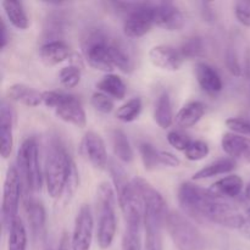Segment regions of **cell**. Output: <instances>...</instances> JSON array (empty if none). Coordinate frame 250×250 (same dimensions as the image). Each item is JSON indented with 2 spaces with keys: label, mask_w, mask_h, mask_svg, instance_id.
Instances as JSON below:
<instances>
[{
  "label": "cell",
  "mask_w": 250,
  "mask_h": 250,
  "mask_svg": "<svg viewBox=\"0 0 250 250\" xmlns=\"http://www.w3.org/2000/svg\"><path fill=\"white\" fill-rule=\"evenodd\" d=\"M221 146L232 159H246L250 163V139L248 137L229 132L222 136Z\"/></svg>",
  "instance_id": "17"
},
{
  "label": "cell",
  "mask_w": 250,
  "mask_h": 250,
  "mask_svg": "<svg viewBox=\"0 0 250 250\" xmlns=\"http://www.w3.org/2000/svg\"><path fill=\"white\" fill-rule=\"evenodd\" d=\"M244 197H246L248 200H250V182L247 185L246 189H244Z\"/></svg>",
  "instance_id": "48"
},
{
  "label": "cell",
  "mask_w": 250,
  "mask_h": 250,
  "mask_svg": "<svg viewBox=\"0 0 250 250\" xmlns=\"http://www.w3.org/2000/svg\"><path fill=\"white\" fill-rule=\"evenodd\" d=\"M122 250H143L141 226H126V231L122 237Z\"/></svg>",
  "instance_id": "32"
},
{
  "label": "cell",
  "mask_w": 250,
  "mask_h": 250,
  "mask_svg": "<svg viewBox=\"0 0 250 250\" xmlns=\"http://www.w3.org/2000/svg\"><path fill=\"white\" fill-rule=\"evenodd\" d=\"M55 114L63 122L73 125L78 128H84L87 125V116L82 103L72 94H65L61 104L55 109Z\"/></svg>",
  "instance_id": "13"
},
{
  "label": "cell",
  "mask_w": 250,
  "mask_h": 250,
  "mask_svg": "<svg viewBox=\"0 0 250 250\" xmlns=\"http://www.w3.org/2000/svg\"><path fill=\"white\" fill-rule=\"evenodd\" d=\"M177 199L183 211L194 219L237 229L243 221L244 215L238 208L192 182H185L178 187Z\"/></svg>",
  "instance_id": "1"
},
{
  "label": "cell",
  "mask_w": 250,
  "mask_h": 250,
  "mask_svg": "<svg viewBox=\"0 0 250 250\" xmlns=\"http://www.w3.org/2000/svg\"><path fill=\"white\" fill-rule=\"evenodd\" d=\"M154 24L166 31H180L186 23L185 15L172 2H156L153 6Z\"/></svg>",
  "instance_id": "11"
},
{
  "label": "cell",
  "mask_w": 250,
  "mask_h": 250,
  "mask_svg": "<svg viewBox=\"0 0 250 250\" xmlns=\"http://www.w3.org/2000/svg\"><path fill=\"white\" fill-rule=\"evenodd\" d=\"M21 175L15 166L7 168L6 176L4 181V189H2V203H1V224L2 229L9 231L12 222L17 219L19 212L20 199H21L22 188H23Z\"/></svg>",
  "instance_id": "8"
},
{
  "label": "cell",
  "mask_w": 250,
  "mask_h": 250,
  "mask_svg": "<svg viewBox=\"0 0 250 250\" xmlns=\"http://www.w3.org/2000/svg\"><path fill=\"white\" fill-rule=\"evenodd\" d=\"M42 62L45 66H56L70 59V46L62 41H53L44 44L39 50Z\"/></svg>",
  "instance_id": "19"
},
{
  "label": "cell",
  "mask_w": 250,
  "mask_h": 250,
  "mask_svg": "<svg viewBox=\"0 0 250 250\" xmlns=\"http://www.w3.org/2000/svg\"><path fill=\"white\" fill-rule=\"evenodd\" d=\"M81 77H82V70L72 65L61 68L59 72V80H60L61 85L68 88V89L78 85V83L81 82Z\"/></svg>",
  "instance_id": "33"
},
{
  "label": "cell",
  "mask_w": 250,
  "mask_h": 250,
  "mask_svg": "<svg viewBox=\"0 0 250 250\" xmlns=\"http://www.w3.org/2000/svg\"><path fill=\"white\" fill-rule=\"evenodd\" d=\"M165 229L178 250H207V239L202 232L182 214L168 211Z\"/></svg>",
  "instance_id": "5"
},
{
  "label": "cell",
  "mask_w": 250,
  "mask_h": 250,
  "mask_svg": "<svg viewBox=\"0 0 250 250\" xmlns=\"http://www.w3.org/2000/svg\"><path fill=\"white\" fill-rule=\"evenodd\" d=\"M226 62H227V67H229V70L231 71L232 75L234 76L241 75V66H239L238 59L236 58V55H234L231 50L227 53Z\"/></svg>",
  "instance_id": "43"
},
{
  "label": "cell",
  "mask_w": 250,
  "mask_h": 250,
  "mask_svg": "<svg viewBox=\"0 0 250 250\" xmlns=\"http://www.w3.org/2000/svg\"><path fill=\"white\" fill-rule=\"evenodd\" d=\"M154 120L156 125L163 129L168 128L175 121L172 111V103H171L170 94L167 92H164L159 95L158 100L155 103V109H154Z\"/></svg>",
  "instance_id": "25"
},
{
  "label": "cell",
  "mask_w": 250,
  "mask_h": 250,
  "mask_svg": "<svg viewBox=\"0 0 250 250\" xmlns=\"http://www.w3.org/2000/svg\"><path fill=\"white\" fill-rule=\"evenodd\" d=\"M142 109H143V103H142L141 98H132L117 109L116 117L117 120L126 122V124L133 122L139 117Z\"/></svg>",
  "instance_id": "30"
},
{
  "label": "cell",
  "mask_w": 250,
  "mask_h": 250,
  "mask_svg": "<svg viewBox=\"0 0 250 250\" xmlns=\"http://www.w3.org/2000/svg\"><path fill=\"white\" fill-rule=\"evenodd\" d=\"M236 168V160L232 158L219 159L216 161H212L209 165L200 168L198 172L193 175V181L207 180V178H212L215 176L226 175V173L232 172Z\"/></svg>",
  "instance_id": "23"
},
{
  "label": "cell",
  "mask_w": 250,
  "mask_h": 250,
  "mask_svg": "<svg viewBox=\"0 0 250 250\" xmlns=\"http://www.w3.org/2000/svg\"><path fill=\"white\" fill-rule=\"evenodd\" d=\"M70 62H71V65H72V66H76V67H78V68H81V70H82L83 61H82V58H81L78 54H76V53L71 54Z\"/></svg>",
  "instance_id": "45"
},
{
  "label": "cell",
  "mask_w": 250,
  "mask_h": 250,
  "mask_svg": "<svg viewBox=\"0 0 250 250\" xmlns=\"http://www.w3.org/2000/svg\"><path fill=\"white\" fill-rule=\"evenodd\" d=\"M139 154H141L142 161H143L144 168L148 171H153L160 165L159 163V150H156L150 143L139 144Z\"/></svg>",
  "instance_id": "31"
},
{
  "label": "cell",
  "mask_w": 250,
  "mask_h": 250,
  "mask_svg": "<svg viewBox=\"0 0 250 250\" xmlns=\"http://www.w3.org/2000/svg\"><path fill=\"white\" fill-rule=\"evenodd\" d=\"M234 15L241 24L250 27V0H239L234 4Z\"/></svg>",
  "instance_id": "39"
},
{
  "label": "cell",
  "mask_w": 250,
  "mask_h": 250,
  "mask_svg": "<svg viewBox=\"0 0 250 250\" xmlns=\"http://www.w3.org/2000/svg\"><path fill=\"white\" fill-rule=\"evenodd\" d=\"M63 97H65V93L55 92V90H45V92H42L43 104L46 107H51V109H56L61 104Z\"/></svg>",
  "instance_id": "40"
},
{
  "label": "cell",
  "mask_w": 250,
  "mask_h": 250,
  "mask_svg": "<svg viewBox=\"0 0 250 250\" xmlns=\"http://www.w3.org/2000/svg\"><path fill=\"white\" fill-rule=\"evenodd\" d=\"M97 88L99 89V92L117 100L124 99L127 93V87L122 78L120 76L114 75V73H107L106 76H104L98 82Z\"/></svg>",
  "instance_id": "26"
},
{
  "label": "cell",
  "mask_w": 250,
  "mask_h": 250,
  "mask_svg": "<svg viewBox=\"0 0 250 250\" xmlns=\"http://www.w3.org/2000/svg\"><path fill=\"white\" fill-rule=\"evenodd\" d=\"M167 142L176 150L185 153L186 149L192 143V139H190V137L188 134L183 133L181 131H171L167 134Z\"/></svg>",
  "instance_id": "37"
},
{
  "label": "cell",
  "mask_w": 250,
  "mask_h": 250,
  "mask_svg": "<svg viewBox=\"0 0 250 250\" xmlns=\"http://www.w3.org/2000/svg\"><path fill=\"white\" fill-rule=\"evenodd\" d=\"M1 37H0V46L4 49L7 44V34H6V26H5L4 21H1Z\"/></svg>",
  "instance_id": "47"
},
{
  "label": "cell",
  "mask_w": 250,
  "mask_h": 250,
  "mask_svg": "<svg viewBox=\"0 0 250 250\" xmlns=\"http://www.w3.org/2000/svg\"><path fill=\"white\" fill-rule=\"evenodd\" d=\"M153 6L154 2L142 1L141 6L126 17L124 22V32L128 38H141L155 26Z\"/></svg>",
  "instance_id": "10"
},
{
  "label": "cell",
  "mask_w": 250,
  "mask_h": 250,
  "mask_svg": "<svg viewBox=\"0 0 250 250\" xmlns=\"http://www.w3.org/2000/svg\"><path fill=\"white\" fill-rule=\"evenodd\" d=\"M26 212L28 217L29 226H31L33 236H41L45 227V210L41 202L33 199V198H27L26 200Z\"/></svg>",
  "instance_id": "24"
},
{
  "label": "cell",
  "mask_w": 250,
  "mask_h": 250,
  "mask_svg": "<svg viewBox=\"0 0 250 250\" xmlns=\"http://www.w3.org/2000/svg\"><path fill=\"white\" fill-rule=\"evenodd\" d=\"M159 163L167 167H178L181 165V160L175 154L165 150H159Z\"/></svg>",
  "instance_id": "41"
},
{
  "label": "cell",
  "mask_w": 250,
  "mask_h": 250,
  "mask_svg": "<svg viewBox=\"0 0 250 250\" xmlns=\"http://www.w3.org/2000/svg\"><path fill=\"white\" fill-rule=\"evenodd\" d=\"M82 149L89 163L98 170H104L107 166V151L102 137L95 132L89 131L84 134Z\"/></svg>",
  "instance_id": "14"
},
{
  "label": "cell",
  "mask_w": 250,
  "mask_h": 250,
  "mask_svg": "<svg viewBox=\"0 0 250 250\" xmlns=\"http://www.w3.org/2000/svg\"><path fill=\"white\" fill-rule=\"evenodd\" d=\"M195 77L200 88L208 94H217L224 88L221 76L209 63L198 62L195 66Z\"/></svg>",
  "instance_id": "16"
},
{
  "label": "cell",
  "mask_w": 250,
  "mask_h": 250,
  "mask_svg": "<svg viewBox=\"0 0 250 250\" xmlns=\"http://www.w3.org/2000/svg\"><path fill=\"white\" fill-rule=\"evenodd\" d=\"M205 114L204 103L199 100L189 102L177 112L175 117V122L181 128H190L195 126L202 120Z\"/></svg>",
  "instance_id": "20"
},
{
  "label": "cell",
  "mask_w": 250,
  "mask_h": 250,
  "mask_svg": "<svg viewBox=\"0 0 250 250\" xmlns=\"http://www.w3.org/2000/svg\"><path fill=\"white\" fill-rule=\"evenodd\" d=\"M181 54L186 59H195L199 58L204 54V44L200 38H189L181 45L180 48Z\"/></svg>",
  "instance_id": "34"
},
{
  "label": "cell",
  "mask_w": 250,
  "mask_h": 250,
  "mask_svg": "<svg viewBox=\"0 0 250 250\" xmlns=\"http://www.w3.org/2000/svg\"><path fill=\"white\" fill-rule=\"evenodd\" d=\"M78 187V171L76 168L75 163H72V166H71L70 176H68L67 186H66V190H67V194L72 195L75 193V190L77 189Z\"/></svg>",
  "instance_id": "42"
},
{
  "label": "cell",
  "mask_w": 250,
  "mask_h": 250,
  "mask_svg": "<svg viewBox=\"0 0 250 250\" xmlns=\"http://www.w3.org/2000/svg\"><path fill=\"white\" fill-rule=\"evenodd\" d=\"M110 55H111L115 68H119L124 73H131L134 70L133 59L119 41L112 39L111 45H110Z\"/></svg>",
  "instance_id": "28"
},
{
  "label": "cell",
  "mask_w": 250,
  "mask_h": 250,
  "mask_svg": "<svg viewBox=\"0 0 250 250\" xmlns=\"http://www.w3.org/2000/svg\"><path fill=\"white\" fill-rule=\"evenodd\" d=\"M243 180L238 175H229L221 180L216 181L210 187V192L224 199L226 198H237L243 190Z\"/></svg>",
  "instance_id": "21"
},
{
  "label": "cell",
  "mask_w": 250,
  "mask_h": 250,
  "mask_svg": "<svg viewBox=\"0 0 250 250\" xmlns=\"http://www.w3.org/2000/svg\"><path fill=\"white\" fill-rule=\"evenodd\" d=\"M226 126L233 133L241 136H250V120L242 119V117H231L226 120Z\"/></svg>",
  "instance_id": "38"
},
{
  "label": "cell",
  "mask_w": 250,
  "mask_h": 250,
  "mask_svg": "<svg viewBox=\"0 0 250 250\" xmlns=\"http://www.w3.org/2000/svg\"><path fill=\"white\" fill-rule=\"evenodd\" d=\"M17 166L22 182L29 193H38L43 186V173L39 163L38 144L34 138H26L17 151Z\"/></svg>",
  "instance_id": "6"
},
{
  "label": "cell",
  "mask_w": 250,
  "mask_h": 250,
  "mask_svg": "<svg viewBox=\"0 0 250 250\" xmlns=\"http://www.w3.org/2000/svg\"><path fill=\"white\" fill-rule=\"evenodd\" d=\"M111 37L102 29H92L82 43L83 54L89 66L103 72H112L114 63L110 55Z\"/></svg>",
  "instance_id": "7"
},
{
  "label": "cell",
  "mask_w": 250,
  "mask_h": 250,
  "mask_svg": "<svg viewBox=\"0 0 250 250\" xmlns=\"http://www.w3.org/2000/svg\"><path fill=\"white\" fill-rule=\"evenodd\" d=\"M238 231L243 238L250 241V208L247 210L246 215H244L243 217V221H242V225L239 226Z\"/></svg>",
  "instance_id": "44"
},
{
  "label": "cell",
  "mask_w": 250,
  "mask_h": 250,
  "mask_svg": "<svg viewBox=\"0 0 250 250\" xmlns=\"http://www.w3.org/2000/svg\"><path fill=\"white\" fill-rule=\"evenodd\" d=\"M210 153V148L204 141H192L185 151V156L189 161H199L207 158Z\"/></svg>",
  "instance_id": "35"
},
{
  "label": "cell",
  "mask_w": 250,
  "mask_h": 250,
  "mask_svg": "<svg viewBox=\"0 0 250 250\" xmlns=\"http://www.w3.org/2000/svg\"><path fill=\"white\" fill-rule=\"evenodd\" d=\"M90 104H92V106L94 107L98 112L104 115L110 114L115 107L114 102H112L111 98L102 92H97L92 95Z\"/></svg>",
  "instance_id": "36"
},
{
  "label": "cell",
  "mask_w": 250,
  "mask_h": 250,
  "mask_svg": "<svg viewBox=\"0 0 250 250\" xmlns=\"http://www.w3.org/2000/svg\"><path fill=\"white\" fill-rule=\"evenodd\" d=\"M115 190L107 182H103L97 188L98 211V246L102 250L111 247L116 236L117 221L115 211Z\"/></svg>",
  "instance_id": "4"
},
{
  "label": "cell",
  "mask_w": 250,
  "mask_h": 250,
  "mask_svg": "<svg viewBox=\"0 0 250 250\" xmlns=\"http://www.w3.org/2000/svg\"><path fill=\"white\" fill-rule=\"evenodd\" d=\"M14 110L5 100H2L0 105V154L2 159H7L11 155L14 146Z\"/></svg>",
  "instance_id": "15"
},
{
  "label": "cell",
  "mask_w": 250,
  "mask_h": 250,
  "mask_svg": "<svg viewBox=\"0 0 250 250\" xmlns=\"http://www.w3.org/2000/svg\"><path fill=\"white\" fill-rule=\"evenodd\" d=\"M48 250H53V249H48Z\"/></svg>",
  "instance_id": "49"
},
{
  "label": "cell",
  "mask_w": 250,
  "mask_h": 250,
  "mask_svg": "<svg viewBox=\"0 0 250 250\" xmlns=\"http://www.w3.org/2000/svg\"><path fill=\"white\" fill-rule=\"evenodd\" d=\"M143 204V250H163V229L167 215L166 202L160 192L141 177L132 180Z\"/></svg>",
  "instance_id": "2"
},
{
  "label": "cell",
  "mask_w": 250,
  "mask_h": 250,
  "mask_svg": "<svg viewBox=\"0 0 250 250\" xmlns=\"http://www.w3.org/2000/svg\"><path fill=\"white\" fill-rule=\"evenodd\" d=\"M149 59L154 66L171 72L180 70L185 61L180 49L165 44L153 46L149 51Z\"/></svg>",
  "instance_id": "12"
},
{
  "label": "cell",
  "mask_w": 250,
  "mask_h": 250,
  "mask_svg": "<svg viewBox=\"0 0 250 250\" xmlns=\"http://www.w3.org/2000/svg\"><path fill=\"white\" fill-rule=\"evenodd\" d=\"M72 163L73 160L63 144L60 141L51 142L46 151L44 180L46 190L53 199L60 198L63 190H66Z\"/></svg>",
  "instance_id": "3"
},
{
  "label": "cell",
  "mask_w": 250,
  "mask_h": 250,
  "mask_svg": "<svg viewBox=\"0 0 250 250\" xmlns=\"http://www.w3.org/2000/svg\"><path fill=\"white\" fill-rule=\"evenodd\" d=\"M27 249V231L23 222L17 217L12 222L9 229L7 250H26Z\"/></svg>",
  "instance_id": "29"
},
{
  "label": "cell",
  "mask_w": 250,
  "mask_h": 250,
  "mask_svg": "<svg viewBox=\"0 0 250 250\" xmlns=\"http://www.w3.org/2000/svg\"><path fill=\"white\" fill-rule=\"evenodd\" d=\"M94 220L92 209L88 204H83L77 212L75 227L71 237V250H89L93 241Z\"/></svg>",
  "instance_id": "9"
},
{
  "label": "cell",
  "mask_w": 250,
  "mask_h": 250,
  "mask_svg": "<svg viewBox=\"0 0 250 250\" xmlns=\"http://www.w3.org/2000/svg\"><path fill=\"white\" fill-rule=\"evenodd\" d=\"M111 146L115 155L122 163L129 164L133 161L134 153L126 133L121 129H114L111 132Z\"/></svg>",
  "instance_id": "27"
},
{
  "label": "cell",
  "mask_w": 250,
  "mask_h": 250,
  "mask_svg": "<svg viewBox=\"0 0 250 250\" xmlns=\"http://www.w3.org/2000/svg\"><path fill=\"white\" fill-rule=\"evenodd\" d=\"M1 6L11 26H14L17 29H21V31L28 28L29 19L27 16L23 4L21 1H17V0H5V1L1 2Z\"/></svg>",
  "instance_id": "22"
},
{
  "label": "cell",
  "mask_w": 250,
  "mask_h": 250,
  "mask_svg": "<svg viewBox=\"0 0 250 250\" xmlns=\"http://www.w3.org/2000/svg\"><path fill=\"white\" fill-rule=\"evenodd\" d=\"M7 98L10 100L28 107H36L43 104L42 93L23 83H15L7 88Z\"/></svg>",
  "instance_id": "18"
},
{
  "label": "cell",
  "mask_w": 250,
  "mask_h": 250,
  "mask_svg": "<svg viewBox=\"0 0 250 250\" xmlns=\"http://www.w3.org/2000/svg\"><path fill=\"white\" fill-rule=\"evenodd\" d=\"M71 248V241L68 238L67 233H63L62 238L60 241V246H59L58 250H70Z\"/></svg>",
  "instance_id": "46"
}]
</instances>
